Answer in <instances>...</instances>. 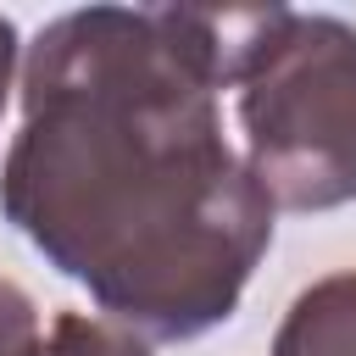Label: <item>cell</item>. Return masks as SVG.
<instances>
[{
    "mask_svg": "<svg viewBox=\"0 0 356 356\" xmlns=\"http://www.w3.org/2000/svg\"><path fill=\"white\" fill-rule=\"evenodd\" d=\"M11 72H17V28L0 17V106H6V89H11Z\"/></svg>",
    "mask_w": 356,
    "mask_h": 356,
    "instance_id": "cell-6",
    "label": "cell"
},
{
    "mask_svg": "<svg viewBox=\"0 0 356 356\" xmlns=\"http://www.w3.org/2000/svg\"><path fill=\"white\" fill-rule=\"evenodd\" d=\"M22 356H150V345L111 323V317H83V312H61L50 323V334H39Z\"/></svg>",
    "mask_w": 356,
    "mask_h": 356,
    "instance_id": "cell-4",
    "label": "cell"
},
{
    "mask_svg": "<svg viewBox=\"0 0 356 356\" xmlns=\"http://www.w3.org/2000/svg\"><path fill=\"white\" fill-rule=\"evenodd\" d=\"M284 6H89L22 61V134L0 167L17 234L139 339H195L234 317L273 200L222 139Z\"/></svg>",
    "mask_w": 356,
    "mask_h": 356,
    "instance_id": "cell-1",
    "label": "cell"
},
{
    "mask_svg": "<svg viewBox=\"0 0 356 356\" xmlns=\"http://www.w3.org/2000/svg\"><path fill=\"white\" fill-rule=\"evenodd\" d=\"M39 339V306L22 284L0 278V356H22Z\"/></svg>",
    "mask_w": 356,
    "mask_h": 356,
    "instance_id": "cell-5",
    "label": "cell"
},
{
    "mask_svg": "<svg viewBox=\"0 0 356 356\" xmlns=\"http://www.w3.org/2000/svg\"><path fill=\"white\" fill-rule=\"evenodd\" d=\"M273 356H356V267L328 273L295 295Z\"/></svg>",
    "mask_w": 356,
    "mask_h": 356,
    "instance_id": "cell-3",
    "label": "cell"
},
{
    "mask_svg": "<svg viewBox=\"0 0 356 356\" xmlns=\"http://www.w3.org/2000/svg\"><path fill=\"white\" fill-rule=\"evenodd\" d=\"M245 167L273 211H328L356 200V28L323 11L278 17L267 50L239 78Z\"/></svg>",
    "mask_w": 356,
    "mask_h": 356,
    "instance_id": "cell-2",
    "label": "cell"
}]
</instances>
